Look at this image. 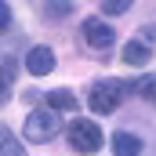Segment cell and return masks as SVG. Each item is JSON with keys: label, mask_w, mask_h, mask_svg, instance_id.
<instances>
[{"label": "cell", "mask_w": 156, "mask_h": 156, "mask_svg": "<svg viewBox=\"0 0 156 156\" xmlns=\"http://www.w3.org/2000/svg\"><path fill=\"white\" fill-rule=\"evenodd\" d=\"M62 131V113L58 109H33L29 116H26V127H22V134H26V142H51L55 134Z\"/></svg>", "instance_id": "7a4b0ae2"}, {"label": "cell", "mask_w": 156, "mask_h": 156, "mask_svg": "<svg viewBox=\"0 0 156 156\" xmlns=\"http://www.w3.org/2000/svg\"><path fill=\"white\" fill-rule=\"evenodd\" d=\"M109 145H113V156H142V138L131 131H116L109 138Z\"/></svg>", "instance_id": "8992f818"}, {"label": "cell", "mask_w": 156, "mask_h": 156, "mask_svg": "<svg viewBox=\"0 0 156 156\" xmlns=\"http://www.w3.org/2000/svg\"><path fill=\"white\" fill-rule=\"evenodd\" d=\"M123 91H127V83H120V80H94L87 102H91V109L98 116H109L120 102H123Z\"/></svg>", "instance_id": "3957f363"}, {"label": "cell", "mask_w": 156, "mask_h": 156, "mask_svg": "<svg viewBox=\"0 0 156 156\" xmlns=\"http://www.w3.org/2000/svg\"><path fill=\"white\" fill-rule=\"evenodd\" d=\"M11 83H15V58L4 55V102H7V94H11Z\"/></svg>", "instance_id": "7c38bea8"}, {"label": "cell", "mask_w": 156, "mask_h": 156, "mask_svg": "<svg viewBox=\"0 0 156 156\" xmlns=\"http://www.w3.org/2000/svg\"><path fill=\"white\" fill-rule=\"evenodd\" d=\"M145 40H149V44H156V26H145Z\"/></svg>", "instance_id": "9a60e30c"}, {"label": "cell", "mask_w": 156, "mask_h": 156, "mask_svg": "<svg viewBox=\"0 0 156 156\" xmlns=\"http://www.w3.org/2000/svg\"><path fill=\"white\" fill-rule=\"evenodd\" d=\"M40 11H44L47 18H66V15L73 11V0H44Z\"/></svg>", "instance_id": "9c48e42d"}, {"label": "cell", "mask_w": 156, "mask_h": 156, "mask_svg": "<svg viewBox=\"0 0 156 156\" xmlns=\"http://www.w3.org/2000/svg\"><path fill=\"white\" fill-rule=\"evenodd\" d=\"M83 40L94 47V51H109L116 44V29L105 22V18H83Z\"/></svg>", "instance_id": "277c9868"}, {"label": "cell", "mask_w": 156, "mask_h": 156, "mask_svg": "<svg viewBox=\"0 0 156 156\" xmlns=\"http://www.w3.org/2000/svg\"><path fill=\"white\" fill-rule=\"evenodd\" d=\"M102 11L105 15H123V11H131V0H102Z\"/></svg>", "instance_id": "4fadbf2b"}, {"label": "cell", "mask_w": 156, "mask_h": 156, "mask_svg": "<svg viewBox=\"0 0 156 156\" xmlns=\"http://www.w3.org/2000/svg\"><path fill=\"white\" fill-rule=\"evenodd\" d=\"M55 51L51 47H44V44H37V47H29V55H26V69H29V76H47L51 69H55Z\"/></svg>", "instance_id": "5b68a950"}, {"label": "cell", "mask_w": 156, "mask_h": 156, "mask_svg": "<svg viewBox=\"0 0 156 156\" xmlns=\"http://www.w3.org/2000/svg\"><path fill=\"white\" fill-rule=\"evenodd\" d=\"M66 138H69V149L80 153V156H94L105 145V138H102V131H98L94 120H73L66 127Z\"/></svg>", "instance_id": "6da1fadb"}, {"label": "cell", "mask_w": 156, "mask_h": 156, "mask_svg": "<svg viewBox=\"0 0 156 156\" xmlns=\"http://www.w3.org/2000/svg\"><path fill=\"white\" fill-rule=\"evenodd\" d=\"M134 94H142V98H149V94H156V76H142V80H134V83H127Z\"/></svg>", "instance_id": "30bf717a"}, {"label": "cell", "mask_w": 156, "mask_h": 156, "mask_svg": "<svg viewBox=\"0 0 156 156\" xmlns=\"http://www.w3.org/2000/svg\"><path fill=\"white\" fill-rule=\"evenodd\" d=\"M0 29H4V33L11 29V7H7V4H0Z\"/></svg>", "instance_id": "5bb4252c"}, {"label": "cell", "mask_w": 156, "mask_h": 156, "mask_svg": "<svg viewBox=\"0 0 156 156\" xmlns=\"http://www.w3.org/2000/svg\"><path fill=\"white\" fill-rule=\"evenodd\" d=\"M149 58H153L149 40H127V44H123V62H127V66L142 69V66H149Z\"/></svg>", "instance_id": "52a82bcc"}, {"label": "cell", "mask_w": 156, "mask_h": 156, "mask_svg": "<svg viewBox=\"0 0 156 156\" xmlns=\"http://www.w3.org/2000/svg\"><path fill=\"white\" fill-rule=\"evenodd\" d=\"M4 156H26V149H22V142L4 127Z\"/></svg>", "instance_id": "8fae6325"}, {"label": "cell", "mask_w": 156, "mask_h": 156, "mask_svg": "<svg viewBox=\"0 0 156 156\" xmlns=\"http://www.w3.org/2000/svg\"><path fill=\"white\" fill-rule=\"evenodd\" d=\"M47 105L58 109V113H76L80 109V102H76L73 91H51V94H47Z\"/></svg>", "instance_id": "ba28073f"}]
</instances>
